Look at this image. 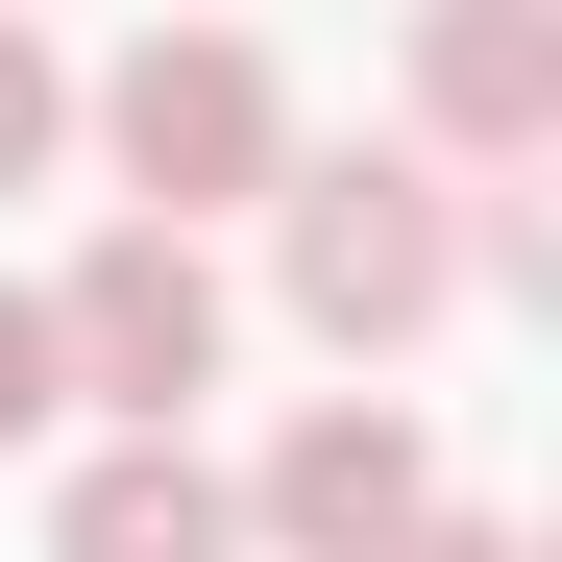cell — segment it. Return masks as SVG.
Masks as SVG:
<instances>
[{"mask_svg":"<svg viewBox=\"0 0 562 562\" xmlns=\"http://www.w3.org/2000/svg\"><path fill=\"white\" fill-rule=\"evenodd\" d=\"M25 416H74V392H49V294H0V440Z\"/></svg>","mask_w":562,"mask_h":562,"instance_id":"obj_8","label":"cell"},{"mask_svg":"<svg viewBox=\"0 0 562 562\" xmlns=\"http://www.w3.org/2000/svg\"><path fill=\"white\" fill-rule=\"evenodd\" d=\"M416 123H440L464 171H538V147H562V25H538V0H464V25L416 49ZM464 171H440V196H464Z\"/></svg>","mask_w":562,"mask_h":562,"instance_id":"obj_5","label":"cell"},{"mask_svg":"<svg viewBox=\"0 0 562 562\" xmlns=\"http://www.w3.org/2000/svg\"><path fill=\"white\" fill-rule=\"evenodd\" d=\"M269 245H294V318L342 342V367H392L440 294H464V196L416 147H342V171H269Z\"/></svg>","mask_w":562,"mask_h":562,"instance_id":"obj_2","label":"cell"},{"mask_svg":"<svg viewBox=\"0 0 562 562\" xmlns=\"http://www.w3.org/2000/svg\"><path fill=\"white\" fill-rule=\"evenodd\" d=\"M49 562H245V490H221L196 440H99L49 490Z\"/></svg>","mask_w":562,"mask_h":562,"instance_id":"obj_6","label":"cell"},{"mask_svg":"<svg viewBox=\"0 0 562 562\" xmlns=\"http://www.w3.org/2000/svg\"><path fill=\"white\" fill-rule=\"evenodd\" d=\"M440 514V440H416V392H318L294 440H269V490H245V538H294V562H392Z\"/></svg>","mask_w":562,"mask_h":562,"instance_id":"obj_4","label":"cell"},{"mask_svg":"<svg viewBox=\"0 0 562 562\" xmlns=\"http://www.w3.org/2000/svg\"><path fill=\"white\" fill-rule=\"evenodd\" d=\"M392 562H514V514H416V538H392Z\"/></svg>","mask_w":562,"mask_h":562,"instance_id":"obj_9","label":"cell"},{"mask_svg":"<svg viewBox=\"0 0 562 562\" xmlns=\"http://www.w3.org/2000/svg\"><path fill=\"white\" fill-rule=\"evenodd\" d=\"M99 171H123V221L196 245V196H269V171H294V74H269L245 25H147L99 74Z\"/></svg>","mask_w":562,"mask_h":562,"instance_id":"obj_1","label":"cell"},{"mask_svg":"<svg viewBox=\"0 0 562 562\" xmlns=\"http://www.w3.org/2000/svg\"><path fill=\"white\" fill-rule=\"evenodd\" d=\"M49 147H74V49H49V25H0V196H25Z\"/></svg>","mask_w":562,"mask_h":562,"instance_id":"obj_7","label":"cell"},{"mask_svg":"<svg viewBox=\"0 0 562 562\" xmlns=\"http://www.w3.org/2000/svg\"><path fill=\"white\" fill-rule=\"evenodd\" d=\"M49 392H99L123 440H171V416L221 392V269L171 245V221H99L74 294H49Z\"/></svg>","mask_w":562,"mask_h":562,"instance_id":"obj_3","label":"cell"}]
</instances>
